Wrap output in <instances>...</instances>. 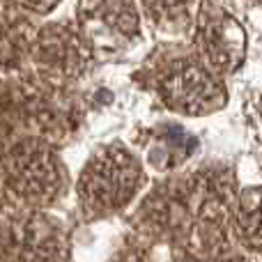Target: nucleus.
<instances>
[{"label": "nucleus", "mask_w": 262, "mask_h": 262, "mask_svg": "<svg viewBox=\"0 0 262 262\" xmlns=\"http://www.w3.org/2000/svg\"><path fill=\"white\" fill-rule=\"evenodd\" d=\"M143 166L122 145L99 149L83 168L78 180V200L90 216L115 214L138 193Z\"/></svg>", "instance_id": "nucleus-1"}, {"label": "nucleus", "mask_w": 262, "mask_h": 262, "mask_svg": "<svg viewBox=\"0 0 262 262\" xmlns=\"http://www.w3.org/2000/svg\"><path fill=\"white\" fill-rule=\"evenodd\" d=\"M0 172L7 191L28 207L51 205L64 189V168L46 140H21L3 154Z\"/></svg>", "instance_id": "nucleus-2"}, {"label": "nucleus", "mask_w": 262, "mask_h": 262, "mask_svg": "<svg viewBox=\"0 0 262 262\" xmlns=\"http://www.w3.org/2000/svg\"><path fill=\"white\" fill-rule=\"evenodd\" d=\"M157 90L163 104L182 115H207L228 101L221 76L209 72L195 55L168 60L157 74Z\"/></svg>", "instance_id": "nucleus-3"}, {"label": "nucleus", "mask_w": 262, "mask_h": 262, "mask_svg": "<svg viewBox=\"0 0 262 262\" xmlns=\"http://www.w3.org/2000/svg\"><path fill=\"white\" fill-rule=\"evenodd\" d=\"M92 49L81 30L64 23H51L35 35L30 62L37 76L49 88H64L88 72Z\"/></svg>", "instance_id": "nucleus-4"}, {"label": "nucleus", "mask_w": 262, "mask_h": 262, "mask_svg": "<svg viewBox=\"0 0 262 262\" xmlns=\"http://www.w3.org/2000/svg\"><path fill=\"white\" fill-rule=\"evenodd\" d=\"M195 58L216 76L235 72L246 55V35L242 26L212 3L200 5L193 28Z\"/></svg>", "instance_id": "nucleus-5"}, {"label": "nucleus", "mask_w": 262, "mask_h": 262, "mask_svg": "<svg viewBox=\"0 0 262 262\" xmlns=\"http://www.w3.org/2000/svg\"><path fill=\"white\" fill-rule=\"evenodd\" d=\"M76 28L92 51H118L138 37V12L131 0H78Z\"/></svg>", "instance_id": "nucleus-6"}, {"label": "nucleus", "mask_w": 262, "mask_h": 262, "mask_svg": "<svg viewBox=\"0 0 262 262\" xmlns=\"http://www.w3.org/2000/svg\"><path fill=\"white\" fill-rule=\"evenodd\" d=\"M0 251L12 262H58L62 255V230L44 214L3 221Z\"/></svg>", "instance_id": "nucleus-7"}, {"label": "nucleus", "mask_w": 262, "mask_h": 262, "mask_svg": "<svg viewBox=\"0 0 262 262\" xmlns=\"http://www.w3.org/2000/svg\"><path fill=\"white\" fill-rule=\"evenodd\" d=\"M37 32L14 3H0V69H18L28 58Z\"/></svg>", "instance_id": "nucleus-8"}, {"label": "nucleus", "mask_w": 262, "mask_h": 262, "mask_svg": "<svg viewBox=\"0 0 262 262\" xmlns=\"http://www.w3.org/2000/svg\"><path fill=\"white\" fill-rule=\"evenodd\" d=\"M200 0H143V12L154 32L166 39H180L193 32Z\"/></svg>", "instance_id": "nucleus-9"}, {"label": "nucleus", "mask_w": 262, "mask_h": 262, "mask_svg": "<svg viewBox=\"0 0 262 262\" xmlns=\"http://www.w3.org/2000/svg\"><path fill=\"white\" fill-rule=\"evenodd\" d=\"M232 230L244 249L262 253V189H246L235 200Z\"/></svg>", "instance_id": "nucleus-10"}, {"label": "nucleus", "mask_w": 262, "mask_h": 262, "mask_svg": "<svg viewBox=\"0 0 262 262\" xmlns=\"http://www.w3.org/2000/svg\"><path fill=\"white\" fill-rule=\"evenodd\" d=\"M152 145L154 147L149 149V161L159 168H168V166H175V163L184 161L195 143L182 129L168 127L161 134H157V140Z\"/></svg>", "instance_id": "nucleus-11"}, {"label": "nucleus", "mask_w": 262, "mask_h": 262, "mask_svg": "<svg viewBox=\"0 0 262 262\" xmlns=\"http://www.w3.org/2000/svg\"><path fill=\"white\" fill-rule=\"evenodd\" d=\"M16 7L21 9H30V12H37V14H44V12H51L60 0H12Z\"/></svg>", "instance_id": "nucleus-12"}, {"label": "nucleus", "mask_w": 262, "mask_h": 262, "mask_svg": "<svg viewBox=\"0 0 262 262\" xmlns=\"http://www.w3.org/2000/svg\"><path fill=\"white\" fill-rule=\"evenodd\" d=\"M221 262H251V260H246V258H239V255H235V258H226V260H221Z\"/></svg>", "instance_id": "nucleus-13"}, {"label": "nucleus", "mask_w": 262, "mask_h": 262, "mask_svg": "<svg viewBox=\"0 0 262 262\" xmlns=\"http://www.w3.org/2000/svg\"><path fill=\"white\" fill-rule=\"evenodd\" d=\"M260 3H262V0H260Z\"/></svg>", "instance_id": "nucleus-14"}]
</instances>
